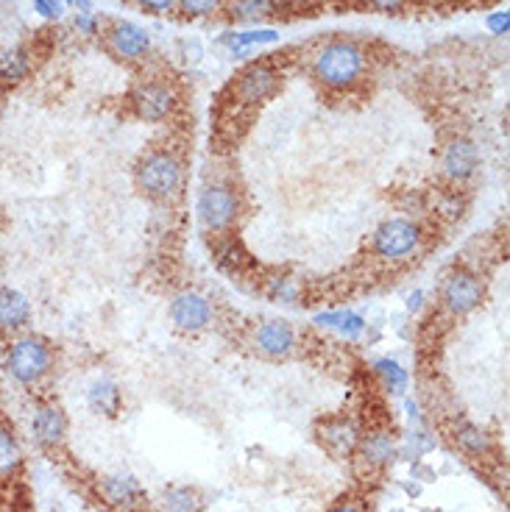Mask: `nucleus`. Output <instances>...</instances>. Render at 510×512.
Returning a JSON list of instances; mask_svg holds the SVG:
<instances>
[{
  "label": "nucleus",
  "instance_id": "f257e3e1",
  "mask_svg": "<svg viewBox=\"0 0 510 512\" xmlns=\"http://www.w3.org/2000/svg\"><path fill=\"white\" fill-rule=\"evenodd\" d=\"M371 56L357 39H327L310 59V76L327 92H352L368 78Z\"/></svg>",
  "mask_w": 510,
  "mask_h": 512
},
{
  "label": "nucleus",
  "instance_id": "f03ea898",
  "mask_svg": "<svg viewBox=\"0 0 510 512\" xmlns=\"http://www.w3.org/2000/svg\"><path fill=\"white\" fill-rule=\"evenodd\" d=\"M56 354L48 337L37 332H20L9 337V343L3 348V371L14 384L34 390L40 387L53 373Z\"/></svg>",
  "mask_w": 510,
  "mask_h": 512
},
{
  "label": "nucleus",
  "instance_id": "7ed1b4c3",
  "mask_svg": "<svg viewBox=\"0 0 510 512\" xmlns=\"http://www.w3.org/2000/svg\"><path fill=\"white\" fill-rule=\"evenodd\" d=\"M134 184L145 198L173 204L184 192V165L170 148H151L134 165Z\"/></svg>",
  "mask_w": 510,
  "mask_h": 512
},
{
  "label": "nucleus",
  "instance_id": "20e7f679",
  "mask_svg": "<svg viewBox=\"0 0 510 512\" xmlns=\"http://www.w3.org/2000/svg\"><path fill=\"white\" fill-rule=\"evenodd\" d=\"M243 215V198L235 184L229 181H210L198 190L196 218L201 229L210 234H229Z\"/></svg>",
  "mask_w": 510,
  "mask_h": 512
},
{
  "label": "nucleus",
  "instance_id": "39448f33",
  "mask_svg": "<svg viewBox=\"0 0 510 512\" xmlns=\"http://www.w3.org/2000/svg\"><path fill=\"white\" fill-rule=\"evenodd\" d=\"M179 106H182V95L170 78H143L129 92V112L148 126L168 123L179 112Z\"/></svg>",
  "mask_w": 510,
  "mask_h": 512
},
{
  "label": "nucleus",
  "instance_id": "423d86ee",
  "mask_svg": "<svg viewBox=\"0 0 510 512\" xmlns=\"http://www.w3.org/2000/svg\"><path fill=\"white\" fill-rule=\"evenodd\" d=\"M424 248V229L413 218H388L371 234V254L388 265H402Z\"/></svg>",
  "mask_w": 510,
  "mask_h": 512
},
{
  "label": "nucleus",
  "instance_id": "0eeeda50",
  "mask_svg": "<svg viewBox=\"0 0 510 512\" xmlns=\"http://www.w3.org/2000/svg\"><path fill=\"white\" fill-rule=\"evenodd\" d=\"M285 84V73L282 67L271 59H260V62L246 64L232 81V103L240 109H257L262 103H268L276 92Z\"/></svg>",
  "mask_w": 510,
  "mask_h": 512
},
{
  "label": "nucleus",
  "instance_id": "6e6552de",
  "mask_svg": "<svg viewBox=\"0 0 510 512\" xmlns=\"http://www.w3.org/2000/svg\"><path fill=\"white\" fill-rule=\"evenodd\" d=\"M438 301L449 318H469L485 301L483 279L469 268H452L438 287Z\"/></svg>",
  "mask_w": 510,
  "mask_h": 512
},
{
  "label": "nucleus",
  "instance_id": "1a4fd4ad",
  "mask_svg": "<svg viewBox=\"0 0 510 512\" xmlns=\"http://www.w3.org/2000/svg\"><path fill=\"white\" fill-rule=\"evenodd\" d=\"M101 37H104L106 53L123 64H140L154 53L151 31L134 20H112L101 31Z\"/></svg>",
  "mask_w": 510,
  "mask_h": 512
},
{
  "label": "nucleus",
  "instance_id": "9d476101",
  "mask_svg": "<svg viewBox=\"0 0 510 512\" xmlns=\"http://www.w3.org/2000/svg\"><path fill=\"white\" fill-rule=\"evenodd\" d=\"M168 318L173 323V329H179L184 334H198L204 329H210L215 320V307L204 293L196 290H182L170 298Z\"/></svg>",
  "mask_w": 510,
  "mask_h": 512
},
{
  "label": "nucleus",
  "instance_id": "9b49d317",
  "mask_svg": "<svg viewBox=\"0 0 510 512\" xmlns=\"http://www.w3.org/2000/svg\"><path fill=\"white\" fill-rule=\"evenodd\" d=\"M67 423L65 410L56 401H37L31 418H28V435L34 440V446L42 451H59L67 440Z\"/></svg>",
  "mask_w": 510,
  "mask_h": 512
},
{
  "label": "nucleus",
  "instance_id": "f8f14e48",
  "mask_svg": "<svg viewBox=\"0 0 510 512\" xmlns=\"http://www.w3.org/2000/svg\"><path fill=\"white\" fill-rule=\"evenodd\" d=\"M251 348L265 359H290L299 351V332L290 326L288 320L268 318L254 326L251 332Z\"/></svg>",
  "mask_w": 510,
  "mask_h": 512
},
{
  "label": "nucleus",
  "instance_id": "ddd939ff",
  "mask_svg": "<svg viewBox=\"0 0 510 512\" xmlns=\"http://www.w3.org/2000/svg\"><path fill=\"white\" fill-rule=\"evenodd\" d=\"M480 170V151H477V142L463 137V134H455L444 142L441 148V176H444L449 184H466L477 176Z\"/></svg>",
  "mask_w": 510,
  "mask_h": 512
},
{
  "label": "nucleus",
  "instance_id": "4468645a",
  "mask_svg": "<svg viewBox=\"0 0 510 512\" xmlns=\"http://www.w3.org/2000/svg\"><path fill=\"white\" fill-rule=\"evenodd\" d=\"M315 435H318V443L324 446L329 457L352 460L354 454H357V446H360L363 429L349 415H332V418H324L315 426Z\"/></svg>",
  "mask_w": 510,
  "mask_h": 512
},
{
  "label": "nucleus",
  "instance_id": "2eb2a0df",
  "mask_svg": "<svg viewBox=\"0 0 510 512\" xmlns=\"http://www.w3.org/2000/svg\"><path fill=\"white\" fill-rule=\"evenodd\" d=\"M98 493L109 510L140 512L148 507V490L134 474H106L98 482Z\"/></svg>",
  "mask_w": 510,
  "mask_h": 512
},
{
  "label": "nucleus",
  "instance_id": "dca6fc26",
  "mask_svg": "<svg viewBox=\"0 0 510 512\" xmlns=\"http://www.w3.org/2000/svg\"><path fill=\"white\" fill-rule=\"evenodd\" d=\"M282 42V34L279 28L274 26H243V28H229L218 37V45L229 56L235 59H246L254 51H262V48H274Z\"/></svg>",
  "mask_w": 510,
  "mask_h": 512
},
{
  "label": "nucleus",
  "instance_id": "f3484780",
  "mask_svg": "<svg viewBox=\"0 0 510 512\" xmlns=\"http://www.w3.org/2000/svg\"><path fill=\"white\" fill-rule=\"evenodd\" d=\"M354 457H360V462L366 465L368 471H385L399 460V437L385 426L368 429V432L360 435V446H357Z\"/></svg>",
  "mask_w": 510,
  "mask_h": 512
},
{
  "label": "nucleus",
  "instance_id": "a211bd4d",
  "mask_svg": "<svg viewBox=\"0 0 510 512\" xmlns=\"http://www.w3.org/2000/svg\"><path fill=\"white\" fill-rule=\"evenodd\" d=\"M34 318L31 301L23 290H17L12 284H0V334L26 332L28 323Z\"/></svg>",
  "mask_w": 510,
  "mask_h": 512
},
{
  "label": "nucleus",
  "instance_id": "6ab92c4d",
  "mask_svg": "<svg viewBox=\"0 0 510 512\" xmlns=\"http://www.w3.org/2000/svg\"><path fill=\"white\" fill-rule=\"evenodd\" d=\"M452 443L469 460H485L494 454V437L469 418H458L452 423Z\"/></svg>",
  "mask_w": 510,
  "mask_h": 512
},
{
  "label": "nucleus",
  "instance_id": "aec40b11",
  "mask_svg": "<svg viewBox=\"0 0 510 512\" xmlns=\"http://www.w3.org/2000/svg\"><path fill=\"white\" fill-rule=\"evenodd\" d=\"M315 326H321V329H329V332L340 334L343 340H360L363 334H366L368 323L366 318L360 315V312H354V309H327V312H318L315 315Z\"/></svg>",
  "mask_w": 510,
  "mask_h": 512
},
{
  "label": "nucleus",
  "instance_id": "412c9836",
  "mask_svg": "<svg viewBox=\"0 0 510 512\" xmlns=\"http://www.w3.org/2000/svg\"><path fill=\"white\" fill-rule=\"evenodd\" d=\"M223 12L240 26H265V20L282 12V0H226Z\"/></svg>",
  "mask_w": 510,
  "mask_h": 512
},
{
  "label": "nucleus",
  "instance_id": "4be33fe9",
  "mask_svg": "<svg viewBox=\"0 0 510 512\" xmlns=\"http://www.w3.org/2000/svg\"><path fill=\"white\" fill-rule=\"evenodd\" d=\"M26 451L9 423L0 418V482H12L23 474Z\"/></svg>",
  "mask_w": 510,
  "mask_h": 512
},
{
  "label": "nucleus",
  "instance_id": "5701e85b",
  "mask_svg": "<svg viewBox=\"0 0 510 512\" xmlns=\"http://www.w3.org/2000/svg\"><path fill=\"white\" fill-rule=\"evenodd\" d=\"M87 407L95 415L118 418L120 412H123V390L112 379H95L87 387Z\"/></svg>",
  "mask_w": 510,
  "mask_h": 512
},
{
  "label": "nucleus",
  "instance_id": "b1692460",
  "mask_svg": "<svg viewBox=\"0 0 510 512\" xmlns=\"http://www.w3.org/2000/svg\"><path fill=\"white\" fill-rule=\"evenodd\" d=\"M34 70V56L23 45H14L0 53V84H20Z\"/></svg>",
  "mask_w": 510,
  "mask_h": 512
},
{
  "label": "nucleus",
  "instance_id": "393cba45",
  "mask_svg": "<svg viewBox=\"0 0 510 512\" xmlns=\"http://www.w3.org/2000/svg\"><path fill=\"white\" fill-rule=\"evenodd\" d=\"M371 368H374V376L380 379L382 387L396 398H405L407 390H410V373L407 368L399 362V359L393 357H380L371 362Z\"/></svg>",
  "mask_w": 510,
  "mask_h": 512
},
{
  "label": "nucleus",
  "instance_id": "a878e982",
  "mask_svg": "<svg viewBox=\"0 0 510 512\" xmlns=\"http://www.w3.org/2000/svg\"><path fill=\"white\" fill-rule=\"evenodd\" d=\"M159 510L162 512H201L204 499L196 487L190 485H173L159 496Z\"/></svg>",
  "mask_w": 510,
  "mask_h": 512
},
{
  "label": "nucleus",
  "instance_id": "bb28decb",
  "mask_svg": "<svg viewBox=\"0 0 510 512\" xmlns=\"http://www.w3.org/2000/svg\"><path fill=\"white\" fill-rule=\"evenodd\" d=\"M438 448V440L427 432V426H410L402 440H399V460L419 462Z\"/></svg>",
  "mask_w": 510,
  "mask_h": 512
},
{
  "label": "nucleus",
  "instance_id": "cd10ccee",
  "mask_svg": "<svg viewBox=\"0 0 510 512\" xmlns=\"http://www.w3.org/2000/svg\"><path fill=\"white\" fill-rule=\"evenodd\" d=\"M226 9V0H176V12L187 20H210Z\"/></svg>",
  "mask_w": 510,
  "mask_h": 512
},
{
  "label": "nucleus",
  "instance_id": "c85d7f7f",
  "mask_svg": "<svg viewBox=\"0 0 510 512\" xmlns=\"http://www.w3.org/2000/svg\"><path fill=\"white\" fill-rule=\"evenodd\" d=\"M265 295L276 301V304H296L301 295V287L296 279H290V276H274V279H268V287H265Z\"/></svg>",
  "mask_w": 510,
  "mask_h": 512
},
{
  "label": "nucleus",
  "instance_id": "c756f323",
  "mask_svg": "<svg viewBox=\"0 0 510 512\" xmlns=\"http://www.w3.org/2000/svg\"><path fill=\"white\" fill-rule=\"evenodd\" d=\"M31 9L40 14L42 20H48V23H62L70 14L65 0H31Z\"/></svg>",
  "mask_w": 510,
  "mask_h": 512
},
{
  "label": "nucleus",
  "instance_id": "7c9ffc66",
  "mask_svg": "<svg viewBox=\"0 0 510 512\" xmlns=\"http://www.w3.org/2000/svg\"><path fill=\"white\" fill-rule=\"evenodd\" d=\"M70 23H73V31H79L81 37H101V31H104V26H101V17L95 12H73V17H70Z\"/></svg>",
  "mask_w": 510,
  "mask_h": 512
},
{
  "label": "nucleus",
  "instance_id": "2f4dec72",
  "mask_svg": "<svg viewBox=\"0 0 510 512\" xmlns=\"http://www.w3.org/2000/svg\"><path fill=\"white\" fill-rule=\"evenodd\" d=\"M179 56H182V62L187 64V67H198V64L204 62V45H201V39H182L179 42Z\"/></svg>",
  "mask_w": 510,
  "mask_h": 512
},
{
  "label": "nucleus",
  "instance_id": "473e14b6",
  "mask_svg": "<svg viewBox=\"0 0 510 512\" xmlns=\"http://www.w3.org/2000/svg\"><path fill=\"white\" fill-rule=\"evenodd\" d=\"M140 12L154 14V17H165V14L176 12V0H131Z\"/></svg>",
  "mask_w": 510,
  "mask_h": 512
},
{
  "label": "nucleus",
  "instance_id": "72a5a7b5",
  "mask_svg": "<svg viewBox=\"0 0 510 512\" xmlns=\"http://www.w3.org/2000/svg\"><path fill=\"white\" fill-rule=\"evenodd\" d=\"M485 28H488V34H494V37H505L510 31L508 9H497V12L488 14V17H485Z\"/></svg>",
  "mask_w": 510,
  "mask_h": 512
},
{
  "label": "nucleus",
  "instance_id": "f704fd0d",
  "mask_svg": "<svg viewBox=\"0 0 510 512\" xmlns=\"http://www.w3.org/2000/svg\"><path fill=\"white\" fill-rule=\"evenodd\" d=\"M360 3L382 14H399V12H405L407 6H410V0H360Z\"/></svg>",
  "mask_w": 510,
  "mask_h": 512
},
{
  "label": "nucleus",
  "instance_id": "c9c22d12",
  "mask_svg": "<svg viewBox=\"0 0 510 512\" xmlns=\"http://www.w3.org/2000/svg\"><path fill=\"white\" fill-rule=\"evenodd\" d=\"M410 479H416V482H421V485H427V482H435V479H438V471L430 468L424 460L410 462Z\"/></svg>",
  "mask_w": 510,
  "mask_h": 512
},
{
  "label": "nucleus",
  "instance_id": "e433bc0d",
  "mask_svg": "<svg viewBox=\"0 0 510 512\" xmlns=\"http://www.w3.org/2000/svg\"><path fill=\"white\" fill-rule=\"evenodd\" d=\"M405 412L410 426H427V418H424V412H421V404L413 396H405Z\"/></svg>",
  "mask_w": 510,
  "mask_h": 512
},
{
  "label": "nucleus",
  "instance_id": "4c0bfd02",
  "mask_svg": "<svg viewBox=\"0 0 510 512\" xmlns=\"http://www.w3.org/2000/svg\"><path fill=\"white\" fill-rule=\"evenodd\" d=\"M424 301H427V293H424L421 287H416V290H410V293L405 295V309L410 315H419L421 309H424Z\"/></svg>",
  "mask_w": 510,
  "mask_h": 512
},
{
  "label": "nucleus",
  "instance_id": "58836bf2",
  "mask_svg": "<svg viewBox=\"0 0 510 512\" xmlns=\"http://www.w3.org/2000/svg\"><path fill=\"white\" fill-rule=\"evenodd\" d=\"M65 3L70 12H95L92 9V0H65Z\"/></svg>",
  "mask_w": 510,
  "mask_h": 512
},
{
  "label": "nucleus",
  "instance_id": "ea45409f",
  "mask_svg": "<svg viewBox=\"0 0 510 512\" xmlns=\"http://www.w3.org/2000/svg\"><path fill=\"white\" fill-rule=\"evenodd\" d=\"M327 512H366L360 504H354V501H340L335 507H329Z\"/></svg>",
  "mask_w": 510,
  "mask_h": 512
},
{
  "label": "nucleus",
  "instance_id": "a19ab883",
  "mask_svg": "<svg viewBox=\"0 0 510 512\" xmlns=\"http://www.w3.org/2000/svg\"><path fill=\"white\" fill-rule=\"evenodd\" d=\"M402 487H405V493L410 499H419L421 496V482H416V479L413 482H402Z\"/></svg>",
  "mask_w": 510,
  "mask_h": 512
},
{
  "label": "nucleus",
  "instance_id": "79ce46f5",
  "mask_svg": "<svg viewBox=\"0 0 510 512\" xmlns=\"http://www.w3.org/2000/svg\"><path fill=\"white\" fill-rule=\"evenodd\" d=\"M432 3H452V0H432Z\"/></svg>",
  "mask_w": 510,
  "mask_h": 512
},
{
  "label": "nucleus",
  "instance_id": "37998d69",
  "mask_svg": "<svg viewBox=\"0 0 510 512\" xmlns=\"http://www.w3.org/2000/svg\"><path fill=\"white\" fill-rule=\"evenodd\" d=\"M391 512H405V510H391Z\"/></svg>",
  "mask_w": 510,
  "mask_h": 512
}]
</instances>
